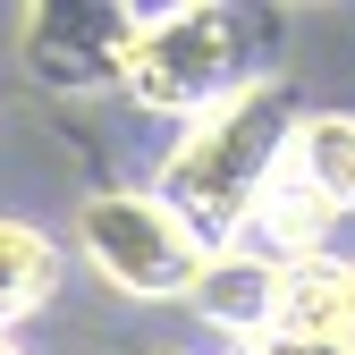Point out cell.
Instances as JSON below:
<instances>
[{"mask_svg":"<svg viewBox=\"0 0 355 355\" xmlns=\"http://www.w3.org/2000/svg\"><path fill=\"white\" fill-rule=\"evenodd\" d=\"M279 76V17L271 9H237V0H187V9H144L136 51H127L110 94L136 119L187 127L220 110L245 85Z\"/></svg>","mask_w":355,"mask_h":355,"instance_id":"1","label":"cell"},{"mask_svg":"<svg viewBox=\"0 0 355 355\" xmlns=\"http://www.w3.org/2000/svg\"><path fill=\"white\" fill-rule=\"evenodd\" d=\"M330 237H338V211L304 187L288 169V153H279V169H271V187L254 195V220H245L237 245H254L262 262H304V254H330Z\"/></svg>","mask_w":355,"mask_h":355,"instance_id":"7","label":"cell"},{"mask_svg":"<svg viewBox=\"0 0 355 355\" xmlns=\"http://www.w3.org/2000/svg\"><path fill=\"white\" fill-rule=\"evenodd\" d=\"M288 169L338 220H355V110H296V127H288Z\"/></svg>","mask_w":355,"mask_h":355,"instance_id":"9","label":"cell"},{"mask_svg":"<svg viewBox=\"0 0 355 355\" xmlns=\"http://www.w3.org/2000/svg\"><path fill=\"white\" fill-rule=\"evenodd\" d=\"M0 355H26V347H17V338H0Z\"/></svg>","mask_w":355,"mask_h":355,"instance_id":"12","label":"cell"},{"mask_svg":"<svg viewBox=\"0 0 355 355\" xmlns=\"http://www.w3.org/2000/svg\"><path fill=\"white\" fill-rule=\"evenodd\" d=\"M136 26L144 9H127V0H34V9H17V68L60 102L110 94L136 51Z\"/></svg>","mask_w":355,"mask_h":355,"instance_id":"4","label":"cell"},{"mask_svg":"<svg viewBox=\"0 0 355 355\" xmlns=\"http://www.w3.org/2000/svg\"><path fill=\"white\" fill-rule=\"evenodd\" d=\"M119 355H187V347H169V338H136V347H119Z\"/></svg>","mask_w":355,"mask_h":355,"instance_id":"10","label":"cell"},{"mask_svg":"<svg viewBox=\"0 0 355 355\" xmlns=\"http://www.w3.org/2000/svg\"><path fill=\"white\" fill-rule=\"evenodd\" d=\"M76 254L110 296L127 304H187L195 271H203V245L195 229L178 220L153 187H94L76 203Z\"/></svg>","mask_w":355,"mask_h":355,"instance_id":"3","label":"cell"},{"mask_svg":"<svg viewBox=\"0 0 355 355\" xmlns=\"http://www.w3.org/2000/svg\"><path fill=\"white\" fill-rule=\"evenodd\" d=\"M220 355H279V347H271V338H262V347H220Z\"/></svg>","mask_w":355,"mask_h":355,"instance_id":"11","label":"cell"},{"mask_svg":"<svg viewBox=\"0 0 355 355\" xmlns=\"http://www.w3.org/2000/svg\"><path fill=\"white\" fill-rule=\"evenodd\" d=\"M271 347H304V355H355V262L304 254L279 262V296H271Z\"/></svg>","mask_w":355,"mask_h":355,"instance_id":"5","label":"cell"},{"mask_svg":"<svg viewBox=\"0 0 355 355\" xmlns=\"http://www.w3.org/2000/svg\"><path fill=\"white\" fill-rule=\"evenodd\" d=\"M60 279H68V254H60V237L42 229V220L0 211V338H17V322L51 313Z\"/></svg>","mask_w":355,"mask_h":355,"instance_id":"8","label":"cell"},{"mask_svg":"<svg viewBox=\"0 0 355 355\" xmlns=\"http://www.w3.org/2000/svg\"><path fill=\"white\" fill-rule=\"evenodd\" d=\"M288 127H296V85L271 76V85H245V94H229L220 110L187 119L169 136V153L153 161V195L195 229L203 254L245 237L254 195L271 187V169L288 153Z\"/></svg>","mask_w":355,"mask_h":355,"instance_id":"2","label":"cell"},{"mask_svg":"<svg viewBox=\"0 0 355 355\" xmlns=\"http://www.w3.org/2000/svg\"><path fill=\"white\" fill-rule=\"evenodd\" d=\"M271 296H279V262H262L254 245H220V254H203V271L187 288V313L220 347H262L271 338Z\"/></svg>","mask_w":355,"mask_h":355,"instance_id":"6","label":"cell"}]
</instances>
